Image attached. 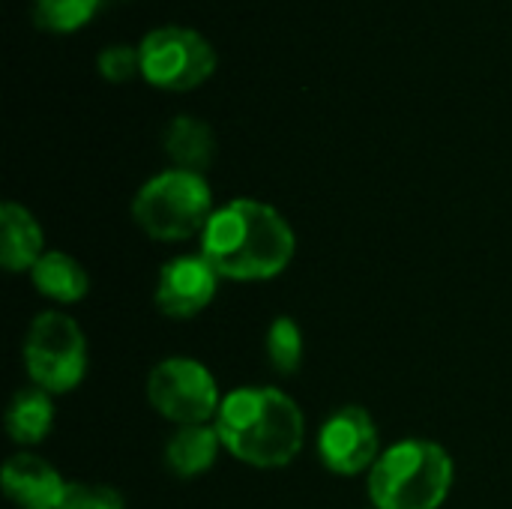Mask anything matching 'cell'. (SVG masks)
Wrapping results in <instances>:
<instances>
[{"label": "cell", "mask_w": 512, "mask_h": 509, "mask_svg": "<svg viewBox=\"0 0 512 509\" xmlns=\"http://www.w3.org/2000/svg\"><path fill=\"white\" fill-rule=\"evenodd\" d=\"M297 237L288 219L255 198H234L210 216L201 234V255L231 282H267L294 261Z\"/></svg>", "instance_id": "6da1fadb"}, {"label": "cell", "mask_w": 512, "mask_h": 509, "mask_svg": "<svg viewBox=\"0 0 512 509\" xmlns=\"http://www.w3.org/2000/svg\"><path fill=\"white\" fill-rule=\"evenodd\" d=\"M216 432L225 453L261 471L291 465L306 444L300 405L273 387H243L228 393L216 414Z\"/></svg>", "instance_id": "7a4b0ae2"}, {"label": "cell", "mask_w": 512, "mask_h": 509, "mask_svg": "<svg viewBox=\"0 0 512 509\" xmlns=\"http://www.w3.org/2000/svg\"><path fill=\"white\" fill-rule=\"evenodd\" d=\"M450 453L423 438L387 447L369 471V501L375 509H441L453 489Z\"/></svg>", "instance_id": "3957f363"}, {"label": "cell", "mask_w": 512, "mask_h": 509, "mask_svg": "<svg viewBox=\"0 0 512 509\" xmlns=\"http://www.w3.org/2000/svg\"><path fill=\"white\" fill-rule=\"evenodd\" d=\"M213 207V192L204 174L168 168L150 177L132 198L135 225L159 243H183L201 237Z\"/></svg>", "instance_id": "277c9868"}, {"label": "cell", "mask_w": 512, "mask_h": 509, "mask_svg": "<svg viewBox=\"0 0 512 509\" xmlns=\"http://www.w3.org/2000/svg\"><path fill=\"white\" fill-rule=\"evenodd\" d=\"M24 369L51 396L75 390L87 375V339L75 318L39 312L24 336Z\"/></svg>", "instance_id": "5b68a950"}, {"label": "cell", "mask_w": 512, "mask_h": 509, "mask_svg": "<svg viewBox=\"0 0 512 509\" xmlns=\"http://www.w3.org/2000/svg\"><path fill=\"white\" fill-rule=\"evenodd\" d=\"M147 399L162 420L180 429L216 423L225 396L204 363L192 357H165L147 375Z\"/></svg>", "instance_id": "8992f818"}, {"label": "cell", "mask_w": 512, "mask_h": 509, "mask_svg": "<svg viewBox=\"0 0 512 509\" xmlns=\"http://www.w3.org/2000/svg\"><path fill=\"white\" fill-rule=\"evenodd\" d=\"M141 75L159 90H192L216 72V48L192 27L165 24L138 42Z\"/></svg>", "instance_id": "52a82bcc"}, {"label": "cell", "mask_w": 512, "mask_h": 509, "mask_svg": "<svg viewBox=\"0 0 512 509\" xmlns=\"http://www.w3.org/2000/svg\"><path fill=\"white\" fill-rule=\"evenodd\" d=\"M318 456L324 468L339 477L372 471L381 456V438L372 414L360 405H345L333 411L318 432Z\"/></svg>", "instance_id": "ba28073f"}, {"label": "cell", "mask_w": 512, "mask_h": 509, "mask_svg": "<svg viewBox=\"0 0 512 509\" xmlns=\"http://www.w3.org/2000/svg\"><path fill=\"white\" fill-rule=\"evenodd\" d=\"M219 288V273L210 267V261L198 252V255H177L171 261L162 264L159 276H156V309L165 318H195L198 312H204Z\"/></svg>", "instance_id": "9c48e42d"}, {"label": "cell", "mask_w": 512, "mask_h": 509, "mask_svg": "<svg viewBox=\"0 0 512 509\" xmlns=\"http://www.w3.org/2000/svg\"><path fill=\"white\" fill-rule=\"evenodd\" d=\"M3 495L21 509H57L66 492V480L54 465L33 453H15L3 465Z\"/></svg>", "instance_id": "30bf717a"}, {"label": "cell", "mask_w": 512, "mask_h": 509, "mask_svg": "<svg viewBox=\"0 0 512 509\" xmlns=\"http://www.w3.org/2000/svg\"><path fill=\"white\" fill-rule=\"evenodd\" d=\"M45 234L36 216L15 201L0 207V261L6 273H30L45 255Z\"/></svg>", "instance_id": "8fae6325"}, {"label": "cell", "mask_w": 512, "mask_h": 509, "mask_svg": "<svg viewBox=\"0 0 512 509\" xmlns=\"http://www.w3.org/2000/svg\"><path fill=\"white\" fill-rule=\"evenodd\" d=\"M222 450L225 447L216 432V423L180 426L165 444V468L180 480H192V477L207 474L216 465Z\"/></svg>", "instance_id": "7c38bea8"}, {"label": "cell", "mask_w": 512, "mask_h": 509, "mask_svg": "<svg viewBox=\"0 0 512 509\" xmlns=\"http://www.w3.org/2000/svg\"><path fill=\"white\" fill-rule=\"evenodd\" d=\"M3 426H6V435L18 447L42 444L48 438V432L54 429V396L36 384L21 387L6 408Z\"/></svg>", "instance_id": "4fadbf2b"}, {"label": "cell", "mask_w": 512, "mask_h": 509, "mask_svg": "<svg viewBox=\"0 0 512 509\" xmlns=\"http://www.w3.org/2000/svg\"><path fill=\"white\" fill-rule=\"evenodd\" d=\"M162 147L171 156L174 168L195 171V174H204L216 159V135H213V129L204 120L189 117V114H180L165 126Z\"/></svg>", "instance_id": "5bb4252c"}, {"label": "cell", "mask_w": 512, "mask_h": 509, "mask_svg": "<svg viewBox=\"0 0 512 509\" xmlns=\"http://www.w3.org/2000/svg\"><path fill=\"white\" fill-rule=\"evenodd\" d=\"M30 282L33 288L60 303V306H69V303H81L90 291V276L87 270L66 252H57V249H48L36 267L30 270Z\"/></svg>", "instance_id": "9a60e30c"}, {"label": "cell", "mask_w": 512, "mask_h": 509, "mask_svg": "<svg viewBox=\"0 0 512 509\" xmlns=\"http://www.w3.org/2000/svg\"><path fill=\"white\" fill-rule=\"evenodd\" d=\"M264 351L267 360L273 366V372L279 375H294L303 363V330L294 318L282 315L267 327V339H264Z\"/></svg>", "instance_id": "2e32d148"}, {"label": "cell", "mask_w": 512, "mask_h": 509, "mask_svg": "<svg viewBox=\"0 0 512 509\" xmlns=\"http://www.w3.org/2000/svg\"><path fill=\"white\" fill-rule=\"evenodd\" d=\"M102 0H33V21L51 33L78 30L93 18Z\"/></svg>", "instance_id": "e0dca14e"}, {"label": "cell", "mask_w": 512, "mask_h": 509, "mask_svg": "<svg viewBox=\"0 0 512 509\" xmlns=\"http://www.w3.org/2000/svg\"><path fill=\"white\" fill-rule=\"evenodd\" d=\"M57 509H126L123 495L102 483H66Z\"/></svg>", "instance_id": "ac0fdd59"}, {"label": "cell", "mask_w": 512, "mask_h": 509, "mask_svg": "<svg viewBox=\"0 0 512 509\" xmlns=\"http://www.w3.org/2000/svg\"><path fill=\"white\" fill-rule=\"evenodd\" d=\"M96 69L108 78V81H129L135 72H141V57L138 48L132 45H108L99 51L96 57Z\"/></svg>", "instance_id": "d6986e66"}]
</instances>
